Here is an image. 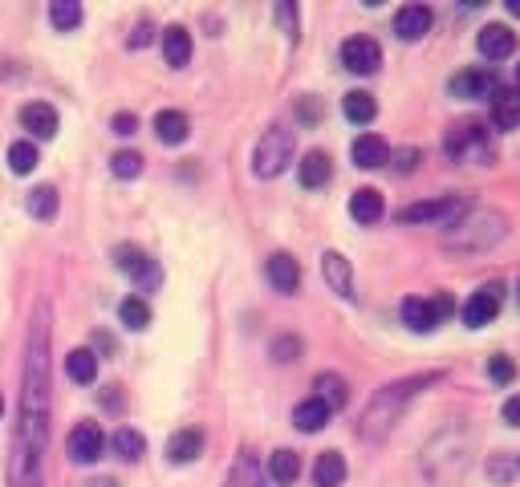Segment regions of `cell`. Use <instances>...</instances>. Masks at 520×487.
I'll list each match as a JSON object with an SVG mask.
<instances>
[{"label": "cell", "mask_w": 520, "mask_h": 487, "mask_svg": "<svg viewBox=\"0 0 520 487\" xmlns=\"http://www.w3.org/2000/svg\"><path fill=\"white\" fill-rule=\"evenodd\" d=\"M49 442V304H41L29 329L21 378V411L13 431L8 487H41V459Z\"/></svg>", "instance_id": "obj_1"}, {"label": "cell", "mask_w": 520, "mask_h": 487, "mask_svg": "<svg viewBox=\"0 0 520 487\" xmlns=\"http://www.w3.org/2000/svg\"><path fill=\"white\" fill-rule=\"evenodd\" d=\"M431 382H439V373H419V378H406V382H395V386H383L375 394V403H370L366 431L378 434L383 426H390L398 419V411H403V403H411V398L419 394L423 386H431Z\"/></svg>", "instance_id": "obj_2"}, {"label": "cell", "mask_w": 520, "mask_h": 487, "mask_svg": "<svg viewBox=\"0 0 520 487\" xmlns=\"http://www.w3.org/2000/svg\"><path fill=\"white\" fill-rule=\"evenodd\" d=\"M505 232H508L505 215L475 212V215H467V220H459L455 232H447L444 244H447V248H455V252H484V248H492L496 240H505Z\"/></svg>", "instance_id": "obj_3"}, {"label": "cell", "mask_w": 520, "mask_h": 487, "mask_svg": "<svg viewBox=\"0 0 520 487\" xmlns=\"http://www.w3.org/2000/svg\"><path fill=\"white\" fill-rule=\"evenodd\" d=\"M289 163H293V134L289 130L273 126L268 134H260V143L253 151V171L260 179H276Z\"/></svg>", "instance_id": "obj_4"}, {"label": "cell", "mask_w": 520, "mask_h": 487, "mask_svg": "<svg viewBox=\"0 0 520 487\" xmlns=\"http://www.w3.org/2000/svg\"><path fill=\"white\" fill-rule=\"evenodd\" d=\"M444 151H447V159H455V163L488 159V154H492L488 126H480V122H459V126L447 130V138H444Z\"/></svg>", "instance_id": "obj_5"}, {"label": "cell", "mask_w": 520, "mask_h": 487, "mask_svg": "<svg viewBox=\"0 0 520 487\" xmlns=\"http://www.w3.org/2000/svg\"><path fill=\"white\" fill-rule=\"evenodd\" d=\"M459 215H467V204L459 195H439V199H423L398 212L403 224H455Z\"/></svg>", "instance_id": "obj_6"}, {"label": "cell", "mask_w": 520, "mask_h": 487, "mask_svg": "<svg viewBox=\"0 0 520 487\" xmlns=\"http://www.w3.org/2000/svg\"><path fill=\"white\" fill-rule=\"evenodd\" d=\"M115 260H118V268H123L130 281H135L138 293H155V289H159L163 273H159V264H155V260L146 256L143 248H135V244H123V248H115Z\"/></svg>", "instance_id": "obj_7"}, {"label": "cell", "mask_w": 520, "mask_h": 487, "mask_svg": "<svg viewBox=\"0 0 520 487\" xmlns=\"http://www.w3.org/2000/svg\"><path fill=\"white\" fill-rule=\"evenodd\" d=\"M102 451H106V434H102L98 422H77L74 431H69V439H65L69 463L90 467V463H98L102 459Z\"/></svg>", "instance_id": "obj_8"}, {"label": "cell", "mask_w": 520, "mask_h": 487, "mask_svg": "<svg viewBox=\"0 0 520 487\" xmlns=\"http://www.w3.org/2000/svg\"><path fill=\"white\" fill-rule=\"evenodd\" d=\"M447 313H452V297H447V293H439L435 301H423V297H406L403 301V321L415 329V333H431Z\"/></svg>", "instance_id": "obj_9"}, {"label": "cell", "mask_w": 520, "mask_h": 487, "mask_svg": "<svg viewBox=\"0 0 520 487\" xmlns=\"http://www.w3.org/2000/svg\"><path fill=\"white\" fill-rule=\"evenodd\" d=\"M447 90H452V98H464V102H488L500 94V77L492 74V69H464V74H455L452 82H447Z\"/></svg>", "instance_id": "obj_10"}, {"label": "cell", "mask_w": 520, "mask_h": 487, "mask_svg": "<svg viewBox=\"0 0 520 487\" xmlns=\"http://www.w3.org/2000/svg\"><path fill=\"white\" fill-rule=\"evenodd\" d=\"M500 304H505V284H500V281L480 284V289H475L472 297H467V304H464V325L467 329L488 325V321L500 313Z\"/></svg>", "instance_id": "obj_11"}, {"label": "cell", "mask_w": 520, "mask_h": 487, "mask_svg": "<svg viewBox=\"0 0 520 487\" xmlns=\"http://www.w3.org/2000/svg\"><path fill=\"white\" fill-rule=\"evenodd\" d=\"M342 65L350 69V74H375L378 65H383V49H378L375 37H345L342 41Z\"/></svg>", "instance_id": "obj_12"}, {"label": "cell", "mask_w": 520, "mask_h": 487, "mask_svg": "<svg viewBox=\"0 0 520 487\" xmlns=\"http://www.w3.org/2000/svg\"><path fill=\"white\" fill-rule=\"evenodd\" d=\"M475 49L488 61H505L516 54V33L508 25H484L480 37H475Z\"/></svg>", "instance_id": "obj_13"}, {"label": "cell", "mask_w": 520, "mask_h": 487, "mask_svg": "<svg viewBox=\"0 0 520 487\" xmlns=\"http://www.w3.org/2000/svg\"><path fill=\"white\" fill-rule=\"evenodd\" d=\"M431 8L427 5H403L395 13V33H398V41H419V37H427L431 33Z\"/></svg>", "instance_id": "obj_14"}, {"label": "cell", "mask_w": 520, "mask_h": 487, "mask_svg": "<svg viewBox=\"0 0 520 487\" xmlns=\"http://www.w3.org/2000/svg\"><path fill=\"white\" fill-rule=\"evenodd\" d=\"M322 276L325 284L337 293L342 301H354L358 293H354V273H350V260L342 256V252H325L322 256Z\"/></svg>", "instance_id": "obj_15"}, {"label": "cell", "mask_w": 520, "mask_h": 487, "mask_svg": "<svg viewBox=\"0 0 520 487\" xmlns=\"http://www.w3.org/2000/svg\"><path fill=\"white\" fill-rule=\"evenodd\" d=\"M265 273H268V284H273L276 293H297L301 264L289 256V252H273V256H268V264H265Z\"/></svg>", "instance_id": "obj_16"}, {"label": "cell", "mask_w": 520, "mask_h": 487, "mask_svg": "<svg viewBox=\"0 0 520 487\" xmlns=\"http://www.w3.org/2000/svg\"><path fill=\"white\" fill-rule=\"evenodd\" d=\"M350 159H354V167L375 171L390 159V146H386V138H378V134H358L350 146Z\"/></svg>", "instance_id": "obj_17"}, {"label": "cell", "mask_w": 520, "mask_h": 487, "mask_svg": "<svg viewBox=\"0 0 520 487\" xmlns=\"http://www.w3.org/2000/svg\"><path fill=\"white\" fill-rule=\"evenodd\" d=\"M21 126L29 130L33 138H54L57 134V110L49 102H29L21 110Z\"/></svg>", "instance_id": "obj_18"}, {"label": "cell", "mask_w": 520, "mask_h": 487, "mask_svg": "<svg viewBox=\"0 0 520 487\" xmlns=\"http://www.w3.org/2000/svg\"><path fill=\"white\" fill-rule=\"evenodd\" d=\"M204 455V431H195V426H184V431H175L167 439V459L171 463H192V459Z\"/></svg>", "instance_id": "obj_19"}, {"label": "cell", "mask_w": 520, "mask_h": 487, "mask_svg": "<svg viewBox=\"0 0 520 487\" xmlns=\"http://www.w3.org/2000/svg\"><path fill=\"white\" fill-rule=\"evenodd\" d=\"M163 57H167L171 69H184L187 61H192V33H187L184 25L163 29Z\"/></svg>", "instance_id": "obj_20"}, {"label": "cell", "mask_w": 520, "mask_h": 487, "mask_svg": "<svg viewBox=\"0 0 520 487\" xmlns=\"http://www.w3.org/2000/svg\"><path fill=\"white\" fill-rule=\"evenodd\" d=\"M314 390H317V403H322L329 414L342 411V406L350 403V390H345V378H342V373H317V378H314Z\"/></svg>", "instance_id": "obj_21"}, {"label": "cell", "mask_w": 520, "mask_h": 487, "mask_svg": "<svg viewBox=\"0 0 520 487\" xmlns=\"http://www.w3.org/2000/svg\"><path fill=\"white\" fill-rule=\"evenodd\" d=\"M155 134H159V143L179 146L192 134V122H187V114H179V110H159L155 114Z\"/></svg>", "instance_id": "obj_22"}, {"label": "cell", "mask_w": 520, "mask_h": 487, "mask_svg": "<svg viewBox=\"0 0 520 487\" xmlns=\"http://www.w3.org/2000/svg\"><path fill=\"white\" fill-rule=\"evenodd\" d=\"M329 175H334V163H329V154H325V151H309L305 159H301V167H297L301 187H309V191L325 187Z\"/></svg>", "instance_id": "obj_23"}, {"label": "cell", "mask_w": 520, "mask_h": 487, "mask_svg": "<svg viewBox=\"0 0 520 487\" xmlns=\"http://www.w3.org/2000/svg\"><path fill=\"white\" fill-rule=\"evenodd\" d=\"M268 475H273L281 487H293L297 483V475H301V455L297 451H289V447L273 451V455H268Z\"/></svg>", "instance_id": "obj_24"}, {"label": "cell", "mask_w": 520, "mask_h": 487, "mask_svg": "<svg viewBox=\"0 0 520 487\" xmlns=\"http://www.w3.org/2000/svg\"><path fill=\"white\" fill-rule=\"evenodd\" d=\"M350 215L358 224H378L383 220V195H378L375 187H362L350 195Z\"/></svg>", "instance_id": "obj_25"}, {"label": "cell", "mask_w": 520, "mask_h": 487, "mask_svg": "<svg viewBox=\"0 0 520 487\" xmlns=\"http://www.w3.org/2000/svg\"><path fill=\"white\" fill-rule=\"evenodd\" d=\"M492 122H496V130L520 126V94L516 90H500L496 98H492Z\"/></svg>", "instance_id": "obj_26"}, {"label": "cell", "mask_w": 520, "mask_h": 487, "mask_svg": "<svg viewBox=\"0 0 520 487\" xmlns=\"http://www.w3.org/2000/svg\"><path fill=\"white\" fill-rule=\"evenodd\" d=\"M342 480H345L342 451H322V455H317V463H314V483L317 487H337Z\"/></svg>", "instance_id": "obj_27"}, {"label": "cell", "mask_w": 520, "mask_h": 487, "mask_svg": "<svg viewBox=\"0 0 520 487\" xmlns=\"http://www.w3.org/2000/svg\"><path fill=\"white\" fill-rule=\"evenodd\" d=\"M65 373H69V382H77V386H90V382L98 378V353L94 350H74L65 358Z\"/></svg>", "instance_id": "obj_28"}, {"label": "cell", "mask_w": 520, "mask_h": 487, "mask_svg": "<svg viewBox=\"0 0 520 487\" xmlns=\"http://www.w3.org/2000/svg\"><path fill=\"white\" fill-rule=\"evenodd\" d=\"M342 110H345V118H350L354 126H366V122H375V114H378V102L370 98V94L354 90V94H345L342 98Z\"/></svg>", "instance_id": "obj_29"}, {"label": "cell", "mask_w": 520, "mask_h": 487, "mask_svg": "<svg viewBox=\"0 0 520 487\" xmlns=\"http://www.w3.org/2000/svg\"><path fill=\"white\" fill-rule=\"evenodd\" d=\"M325 422H329V411L317 403V398H309V403H301L297 411H293V426H297V431H305V434H317Z\"/></svg>", "instance_id": "obj_30"}, {"label": "cell", "mask_w": 520, "mask_h": 487, "mask_svg": "<svg viewBox=\"0 0 520 487\" xmlns=\"http://www.w3.org/2000/svg\"><path fill=\"white\" fill-rule=\"evenodd\" d=\"M118 321H123L126 329H135V333H143V329L151 325V304H146L143 297H126L123 304H118Z\"/></svg>", "instance_id": "obj_31"}, {"label": "cell", "mask_w": 520, "mask_h": 487, "mask_svg": "<svg viewBox=\"0 0 520 487\" xmlns=\"http://www.w3.org/2000/svg\"><path fill=\"white\" fill-rule=\"evenodd\" d=\"M110 442H115L118 459H126V463H135V459L146 451V439L135 431V426H118V431H115V439H110Z\"/></svg>", "instance_id": "obj_32"}, {"label": "cell", "mask_w": 520, "mask_h": 487, "mask_svg": "<svg viewBox=\"0 0 520 487\" xmlns=\"http://www.w3.org/2000/svg\"><path fill=\"white\" fill-rule=\"evenodd\" d=\"M49 21L62 33L77 29V25H82V5H77V0H54V5H49Z\"/></svg>", "instance_id": "obj_33"}, {"label": "cell", "mask_w": 520, "mask_h": 487, "mask_svg": "<svg viewBox=\"0 0 520 487\" xmlns=\"http://www.w3.org/2000/svg\"><path fill=\"white\" fill-rule=\"evenodd\" d=\"M25 204H29V215H37V220H54L57 215V191L49 187V183L45 187H33Z\"/></svg>", "instance_id": "obj_34"}, {"label": "cell", "mask_w": 520, "mask_h": 487, "mask_svg": "<svg viewBox=\"0 0 520 487\" xmlns=\"http://www.w3.org/2000/svg\"><path fill=\"white\" fill-rule=\"evenodd\" d=\"M33 167H37V146L33 143H13L8 146V171H13V175H29Z\"/></svg>", "instance_id": "obj_35"}, {"label": "cell", "mask_w": 520, "mask_h": 487, "mask_svg": "<svg viewBox=\"0 0 520 487\" xmlns=\"http://www.w3.org/2000/svg\"><path fill=\"white\" fill-rule=\"evenodd\" d=\"M110 171H115L118 179H138L143 175V154L138 151H118L115 159H110Z\"/></svg>", "instance_id": "obj_36"}, {"label": "cell", "mask_w": 520, "mask_h": 487, "mask_svg": "<svg viewBox=\"0 0 520 487\" xmlns=\"http://www.w3.org/2000/svg\"><path fill=\"white\" fill-rule=\"evenodd\" d=\"M488 378L496 382V386H508V382L516 378V365L505 358V353H496V358H488Z\"/></svg>", "instance_id": "obj_37"}, {"label": "cell", "mask_w": 520, "mask_h": 487, "mask_svg": "<svg viewBox=\"0 0 520 487\" xmlns=\"http://www.w3.org/2000/svg\"><path fill=\"white\" fill-rule=\"evenodd\" d=\"M273 13H276V21H281L285 37H289V41H297V5H289V0H281V5H276Z\"/></svg>", "instance_id": "obj_38"}, {"label": "cell", "mask_w": 520, "mask_h": 487, "mask_svg": "<svg viewBox=\"0 0 520 487\" xmlns=\"http://www.w3.org/2000/svg\"><path fill=\"white\" fill-rule=\"evenodd\" d=\"M297 353H301L297 337H281V342H273V358L276 362H297Z\"/></svg>", "instance_id": "obj_39"}, {"label": "cell", "mask_w": 520, "mask_h": 487, "mask_svg": "<svg viewBox=\"0 0 520 487\" xmlns=\"http://www.w3.org/2000/svg\"><path fill=\"white\" fill-rule=\"evenodd\" d=\"M419 159H423V154L415 151V146H406V151H398V154H395V167L403 171V175H411V171L419 167Z\"/></svg>", "instance_id": "obj_40"}, {"label": "cell", "mask_w": 520, "mask_h": 487, "mask_svg": "<svg viewBox=\"0 0 520 487\" xmlns=\"http://www.w3.org/2000/svg\"><path fill=\"white\" fill-rule=\"evenodd\" d=\"M151 37H155L151 21H138L135 33H130V49H146V45H151Z\"/></svg>", "instance_id": "obj_41"}, {"label": "cell", "mask_w": 520, "mask_h": 487, "mask_svg": "<svg viewBox=\"0 0 520 487\" xmlns=\"http://www.w3.org/2000/svg\"><path fill=\"white\" fill-rule=\"evenodd\" d=\"M110 126H115V134L130 138V134L138 130V118H135V114H115V122H110Z\"/></svg>", "instance_id": "obj_42"}, {"label": "cell", "mask_w": 520, "mask_h": 487, "mask_svg": "<svg viewBox=\"0 0 520 487\" xmlns=\"http://www.w3.org/2000/svg\"><path fill=\"white\" fill-rule=\"evenodd\" d=\"M500 414H505V422H508V426H520V394H516V398H508L505 411H500Z\"/></svg>", "instance_id": "obj_43"}, {"label": "cell", "mask_w": 520, "mask_h": 487, "mask_svg": "<svg viewBox=\"0 0 520 487\" xmlns=\"http://www.w3.org/2000/svg\"><path fill=\"white\" fill-rule=\"evenodd\" d=\"M508 13H513V16H520V0H508Z\"/></svg>", "instance_id": "obj_44"}, {"label": "cell", "mask_w": 520, "mask_h": 487, "mask_svg": "<svg viewBox=\"0 0 520 487\" xmlns=\"http://www.w3.org/2000/svg\"><path fill=\"white\" fill-rule=\"evenodd\" d=\"M516 94H520V65H516Z\"/></svg>", "instance_id": "obj_45"}, {"label": "cell", "mask_w": 520, "mask_h": 487, "mask_svg": "<svg viewBox=\"0 0 520 487\" xmlns=\"http://www.w3.org/2000/svg\"><path fill=\"white\" fill-rule=\"evenodd\" d=\"M0 414H5V394H0Z\"/></svg>", "instance_id": "obj_46"}, {"label": "cell", "mask_w": 520, "mask_h": 487, "mask_svg": "<svg viewBox=\"0 0 520 487\" xmlns=\"http://www.w3.org/2000/svg\"><path fill=\"white\" fill-rule=\"evenodd\" d=\"M516 301H520V289H516Z\"/></svg>", "instance_id": "obj_47"}, {"label": "cell", "mask_w": 520, "mask_h": 487, "mask_svg": "<svg viewBox=\"0 0 520 487\" xmlns=\"http://www.w3.org/2000/svg\"><path fill=\"white\" fill-rule=\"evenodd\" d=\"M516 467H520V455H516Z\"/></svg>", "instance_id": "obj_48"}]
</instances>
